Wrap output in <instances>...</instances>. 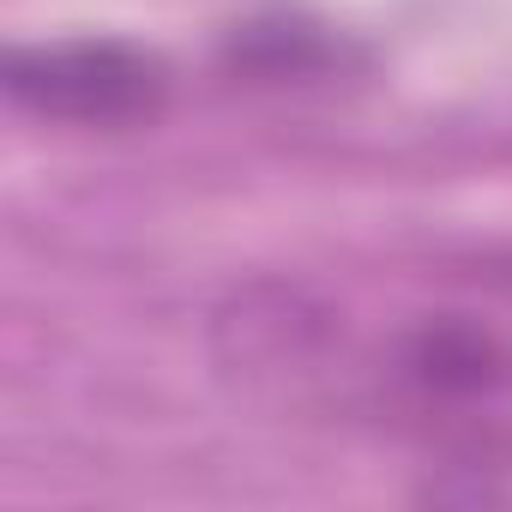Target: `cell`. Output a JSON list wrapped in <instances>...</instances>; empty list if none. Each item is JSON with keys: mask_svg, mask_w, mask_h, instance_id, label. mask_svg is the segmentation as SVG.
Returning a JSON list of instances; mask_svg holds the SVG:
<instances>
[{"mask_svg": "<svg viewBox=\"0 0 512 512\" xmlns=\"http://www.w3.org/2000/svg\"><path fill=\"white\" fill-rule=\"evenodd\" d=\"M350 320L308 284H241L211 314V362L217 374L278 410H332L338 368H344Z\"/></svg>", "mask_w": 512, "mask_h": 512, "instance_id": "cell-1", "label": "cell"}, {"mask_svg": "<svg viewBox=\"0 0 512 512\" xmlns=\"http://www.w3.org/2000/svg\"><path fill=\"white\" fill-rule=\"evenodd\" d=\"M0 91L31 121L121 133L151 127L169 109V67L145 43L127 37H61V43H19L7 49Z\"/></svg>", "mask_w": 512, "mask_h": 512, "instance_id": "cell-2", "label": "cell"}, {"mask_svg": "<svg viewBox=\"0 0 512 512\" xmlns=\"http://www.w3.org/2000/svg\"><path fill=\"white\" fill-rule=\"evenodd\" d=\"M229 73L241 79H260V85H308V79H332L344 73L350 49L314 25H290V19H272V25H247L229 37L223 49Z\"/></svg>", "mask_w": 512, "mask_h": 512, "instance_id": "cell-3", "label": "cell"}]
</instances>
